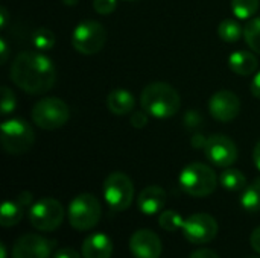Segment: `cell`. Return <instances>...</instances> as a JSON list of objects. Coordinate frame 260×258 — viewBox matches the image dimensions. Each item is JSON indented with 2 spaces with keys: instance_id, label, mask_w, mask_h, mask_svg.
<instances>
[{
  "instance_id": "21",
  "label": "cell",
  "mask_w": 260,
  "mask_h": 258,
  "mask_svg": "<svg viewBox=\"0 0 260 258\" xmlns=\"http://www.w3.org/2000/svg\"><path fill=\"white\" fill-rule=\"evenodd\" d=\"M219 182L229 192H241L247 187V178L238 169H225L219 176Z\"/></svg>"
},
{
  "instance_id": "34",
  "label": "cell",
  "mask_w": 260,
  "mask_h": 258,
  "mask_svg": "<svg viewBox=\"0 0 260 258\" xmlns=\"http://www.w3.org/2000/svg\"><path fill=\"white\" fill-rule=\"evenodd\" d=\"M251 93H253L254 97L260 99V71L253 78V81H251Z\"/></svg>"
},
{
  "instance_id": "7",
  "label": "cell",
  "mask_w": 260,
  "mask_h": 258,
  "mask_svg": "<svg viewBox=\"0 0 260 258\" xmlns=\"http://www.w3.org/2000/svg\"><path fill=\"white\" fill-rule=\"evenodd\" d=\"M104 198L113 211H125L133 204L134 184L128 175L113 172L104 182Z\"/></svg>"
},
{
  "instance_id": "39",
  "label": "cell",
  "mask_w": 260,
  "mask_h": 258,
  "mask_svg": "<svg viewBox=\"0 0 260 258\" xmlns=\"http://www.w3.org/2000/svg\"><path fill=\"white\" fill-rule=\"evenodd\" d=\"M0 255H2V258H6V248L3 243L0 245Z\"/></svg>"
},
{
  "instance_id": "8",
  "label": "cell",
  "mask_w": 260,
  "mask_h": 258,
  "mask_svg": "<svg viewBox=\"0 0 260 258\" xmlns=\"http://www.w3.org/2000/svg\"><path fill=\"white\" fill-rule=\"evenodd\" d=\"M107 40V30L94 20L81 21L72 32V44L82 55H94L102 50Z\"/></svg>"
},
{
  "instance_id": "23",
  "label": "cell",
  "mask_w": 260,
  "mask_h": 258,
  "mask_svg": "<svg viewBox=\"0 0 260 258\" xmlns=\"http://www.w3.org/2000/svg\"><path fill=\"white\" fill-rule=\"evenodd\" d=\"M244 38L251 50L260 53V17L250 20L244 27Z\"/></svg>"
},
{
  "instance_id": "30",
  "label": "cell",
  "mask_w": 260,
  "mask_h": 258,
  "mask_svg": "<svg viewBox=\"0 0 260 258\" xmlns=\"http://www.w3.org/2000/svg\"><path fill=\"white\" fill-rule=\"evenodd\" d=\"M23 208H27V207H32V193L30 192H21L17 199H15Z\"/></svg>"
},
{
  "instance_id": "38",
  "label": "cell",
  "mask_w": 260,
  "mask_h": 258,
  "mask_svg": "<svg viewBox=\"0 0 260 258\" xmlns=\"http://www.w3.org/2000/svg\"><path fill=\"white\" fill-rule=\"evenodd\" d=\"M253 161H254V166L260 170V141L256 144V148L253 151Z\"/></svg>"
},
{
  "instance_id": "14",
  "label": "cell",
  "mask_w": 260,
  "mask_h": 258,
  "mask_svg": "<svg viewBox=\"0 0 260 258\" xmlns=\"http://www.w3.org/2000/svg\"><path fill=\"white\" fill-rule=\"evenodd\" d=\"M129 251L136 258H160V237L151 230H139L129 239Z\"/></svg>"
},
{
  "instance_id": "15",
  "label": "cell",
  "mask_w": 260,
  "mask_h": 258,
  "mask_svg": "<svg viewBox=\"0 0 260 258\" xmlns=\"http://www.w3.org/2000/svg\"><path fill=\"white\" fill-rule=\"evenodd\" d=\"M165 204H166V192L160 186H149L143 189L137 198V207L146 216H154L160 213Z\"/></svg>"
},
{
  "instance_id": "16",
  "label": "cell",
  "mask_w": 260,
  "mask_h": 258,
  "mask_svg": "<svg viewBox=\"0 0 260 258\" xmlns=\"http://www.w3.org/2000/svg\"><path fill=\"white\" fill-rule=\"evenodd\" d=\"M82 258H111L113 242L104 233H96L88 236L81 246Z\"/></svg>"
},
{
  "instance_id": "18",
  "label": "cell",
  "mask_w": 260,
  "mask_h": 258,
  "mask_svg": "<svg viewBox=\"0 0 260 258\" xmlns=\"http://www.w3.org/2000/svg\"><path fill=\"white\" fill-rule=\"evenodd\" d=\"M257 58L254 53L248 50H236L229 56V65L230 68L241 76H248L253 75L257 68Z\"/></svg>"
},
{
  "instance_id": "2",
  "label": "cell",
  "mask_w": 260,
  "mask_h": 258,
  "mask_svg": "<svg viewBox=\"0 0 260 258\" xmlns=\"http://www.w3.org/2000/svg\"><path fill=\"white\" fill-rule=\"evenodd\" d=\"M142 109L155 119H169L180 111L181 99L178 91L166 82L148 84L140 94Z\"/></svg>"
},
{
  "instance_id": "28",
  "label": "cell",
  "mask_w": 260,
  "mask_h": 258,
  "mask_svg": "<svg viewBox=\"0 0 260 258\" xmlns=\"http://www.w3.org/2000/svg\"><path fill=\"white\" fill-rule=\"evenodd\" d=\"M117 6V0H93V9L101 15L111 14Z\"/></svg>"
},
{
  "instance_id": "9",
  "label": "cell",
  "mask_w": 260,
  "mask_h": 258,
  "mask_svg": "<svg viewBox=\"0 0 260 258\" xmlns=\"http://www.w3.org/2000/svg\"><path fill=\"white\" fill-rule=\"evenodd\" d=\"M64 219V208L59 201L53 198H43L32 204L29 210V222L38 231H55Z\"/></svg>"
},
{
  "instance_id": "36",
  "label": "cell",
  "mask_w": 260,
  "mask_h": 258,
  "mask_svg": "<svg viewBox=\"0 0 260 258\" xmlns=\"http://www.w3.org/2000/svg\"><path fill=\"white\" fill-rule=\"evenodd\" d=\"M206 141H207V138H204V137H201L200 134H197V135L192 138V146L197 148V149H200V148H204V146H206Z\"/></svg>"
},
{
  "instance_id": "33",
  "label": "cell",
  "mask_w": 260,
  "mask_h": 258,
  "mask_svg": "<svg viewBox=\"0 0 260 258\" xmlns=\"http://www.w3.org/2000/svg\"><path fill=\"white\" fill-rule=\"evenodd\" d=\"M250 243H251V248L260 254V227L256 228L253 233H251V237H250Z\"/></svg>"
},
{
  "instance_id": "22",
  "label": "cell",
  "mask_w": 260,
  "mask_h": 258,
  "mask_svg": "<svg viewBox=\"0 0 260 258\" xmlns=\"http://www.w3.org/2000/svg\"><path fill=\"white\" fill-rule=\"evenodd\" d=\"M218 35L225 43H236L244 35V29L241 27V24L238 21H235L232 18H227V20H224V21L219 23V26H218Z\"/></svg>"
},
{
  "instance_id": "37",
  "label": "cell",
  "mask_w": 260,
  "mask_h": 258,
  "mask_svg": "<svg viewBox=\"0 0 260 258\" xmlns=\"http://www.w3.org/2000/svg\"><path fill=\"white\" fill-rule=\"evenodd\" d=\"M8 18H9V12L5 6L0 8V27H6V23H8Z\"/></svg>"
},
{
  "instance_id": "10",
  "label": "cell",
  "mask_w": 260,
  "mask_h": 258,
  "mask_svg": "<svg viewBox=\"0 0 260 258\" xmlns=\"http://www.w3.org/2000/svg\"><path fill=\"white\" fill-rule=\"evenodd\" d=\"M181 231L187 242L193 245H206L216 237L218 224L210 214L197 213L184 219Z\"/></svg>"
},
{
  "instance_id": "13",
  "label": "cell",
  "mask_w": 260,
  "mask_h": 258,
  "mask_svg": "<svg viewBox=\"0 0 260 258\" xmlns=\"http://www.w3.org/2000/svg\"><path fill=\"white\" fill-rule=\"evenodd\" d=\"M209 111L215 120L227 123L238 117L241 111V100L235 93L229 90H221L210 97Z\"/></svg>"
},
{
  "instance_id": "27",
  "label": "cell",
  "mask_w": 260,
  "mask_h": 258,
  "mask_svg": "<svg viewBox=\"0 0 260 258\" xmlns=\"http://www.w3.org/2000/svg\"><path fill=\"white\" fill-rule=\"evenodd\" d=\"M0 108H2V114L3 116L11 114L15 109V94L6 85L2 87V102H0Z\"/></svg>"
},
{
  "instance_id": "26",
  "label": "cell",
  "mask_w": 260,
  "mask_h": 258,
  "mask_svg": "<svg viewBox=\"0 0 260 258\" xmlns=\"http://www.w3.org/2000/svg\"><path fill=\"white\" fill-rule=\"evenodd\" d=\"M158 224L160 227L165 230V231H169V233H175L178 230L183 228V224H184V219L180 216V213L174 211V210H166L160 214L158 217Z\"/></svg>"
},
{
  "instance_id": "25",
  "label": "cell",
  "mask_w": 260,
  "mask_h": 258,
  "mask_svg": "<svg viewBox=\"0 0 260 258\" xmlns=\"http://www.w3.org/2000/svg\"><path fill=\"white\" fill-rule=\"evenodd\" d=\"M55 33L47 27H40L32 33V43L41 52L50 50L55 46Z\"/></svg>"
},
{
  "instance_id": "4",
  "label": "cell",
  "mask_w": 260,
  "mask_h": 258,
  "mask_svg": "<svg viewBox=\"0 0 260 258\" xmlns=\"http://www.w3.org/2000/svg\"><path fill=\"white\" fill-rule=\"evenodd\" d=\"M0 141L8 154L20 155L27 152L35 143L32 126L23 119H9L0 126Z\"/></svg>"
},
{
  "instance_id": "12",
  "label": "cell",
  "mask_w": 260,
  "mask_h": 258,
  "mask_svg": "<svg viewBox=\"0 0 260 258\" xmlns=\"http://www.w3.org/2000/svg\"><path fill=\"white\" fill-rule=\"evenodd\" d=\"M55 243L38 236L24 234L12 246V258H50Z\"/></svg>"
},
{
  "instance_id": "19",
  "label": "cell",
  "mask_w": 260,
  "mask_h": 258,
  "mask_svg": "<svg viewBox=\"0 0 260 258\" xmlns=\"http://www.w3.org/2000/svg\"><path fill=\"white\" fill-rule=\"evenodd\" d=\"M241 205L248 213L260 211V178H256L250 186L242 190Z\"/></svg>"
},
{
  "instance_id": "32",
  "label": "cell",
  "mask_w": 260,
  "mask_h": 258,
  "mask_svg": "<svg viewBox=\"0 0 260 258\" xmlns=\"http://www.w3.org/2000/svg\"><path fill=\"white\" fill-rule=\"evenodd\" d=\"M55 258H81V255L72 248H62V249L56 251Z\"/></svg>"
},
{
  "instance_id": "41",
  "label": "cell",
  "mask_w": 260,
  "mask_h": 258,
  "mask_svg": "<svg viewBox=\"0 0 260 258\" xmlns=\"http://www.w3.org/2000/svg\"><path fill=\"white\" fill-rule=\"evenodd\" d=\"M128 2H133V0H128Z\"/></svg>"
},
{
  "instance_id": "24",
  "label": "cell",
  "mask_w": 260,
  "mask_h": 258,
  "mask_svg": "<svg viewBox=\"0 0 260 258\" xmlns=\"http://www.w3.org/2000/svg\"><path fill=\"white\" fill-rule=\"evenodd\" d=\"M259 9V0H232V11L241 20L251 18Z\"/></svg>"
},
{
  "instance_id": "29",
  "label": "cell",
  "mask_w": 260,
  "mask_h": 258,
  "mask_svg": "<svg viewBox=\"0 0 260 258\" xmlns=\"http://www.w3.org/2000/svg\"><path fill=\"white\" fill-rule=\"evenodd\" d=\"M131 125L134 128H139V129L145 128L148 125V113L143 111V109L142 111H134L131 114Z\"/></svg>"
},
{
  "instance_id": "17",
  "label": "cell",
  "mask_w": 260,
  "mask_h": 258,
  "mask_svg": "<svg viewBox=\"0 0 260 258\" xmlns=\"http://www.w3.org/2000/svg\"><path fill=\"white\" fill-rule=\"evenodd\" d=\"M136 106V99L133 93L125 88H116L107 96V108L116 116H125L133 113Z\"/></svg>"
},
{
  "instance_id": "31",
  "label": "cell",
  "mask_w": 260,
  "mask_h": 258,
  "mask_svg": "<svg viewBox=\"0 0 260 258\" xmlns=\"http://www.w3.org/2000/svg\"><path fill=\"white\" fill-rule=\"evenodd\" d=\"M189 258H219V255L212 249H198V251L192 252Z\"/></svg>"
},
{
  "instance_id": "3",
  "label": "cell",
  "mask_w": 260,
  "mask_h": 258,
  "mask_svg": "<svg viewBox=\"0 0 260 258\" xmlns=\"http://www.w3.org/2000/svg\"><path fill=\"white\" fill-rule=\"evenodd\" d=\"M181 189L195 198H206L216 190L218 176L212 167L203 163H192L180 173Z\"/></svg>"
},
{
  "instance_id": "6",
  "label": "cell",
  "mask_w": 260,
  "mask_h": 258,
  "mask_svg": "<svg viewBox=\"0 0 260 258\" xmlns=\"http://www.w3.org/2000/svg\"><path fill=\"white\" fill-rule=\"evenodd\" d=\"M70 109L67 103L58 97L40 99L32 108L34 123L46 131H53L64 126L69 122Z\"/></svg>"
},
{
  "instance_id": "5",
  "label": "cell",
  "mask_w": 260,
  "mask_h": 258,
  "mask_svg": "<svg viewBox=\"0 0 260 258\" xmlns=\"http://www.w3.org/2000/svg\"><path fill=\"white\" fill-rule=\"evenodd\" d=\"M102 208L96 196L81 193L72 199L69 205V222L76 231H88L101 220Z\"/></svg>"
},
{
  "instance_id": "40",
  "label": "cell",
  "mask_w": 260,
  "mask_h": 258,
  "mask_svg": "<svg viewBox=\"0 0 260 258\" xmlns=\"http://www.w3.org/2000/svg\"><path fill=\"white\" fill-rule=\"evenodd\" d=\"M67 6H75L78 3V0H62Z\"/></svg>"
},
{
  "instance_id": "35",
  "label": "cell",
  "mask_w": 260,
  "mask_h": 258,
  "mask_svg": "<svg viewBox=\"0 0 260 258\" xmlns=\"http://www.w3.org/2000/svg\"><path fill=\"white\" fill-rule=\"evenodd\" d=\"M6 59H8V44H6L5 38H2L0 40V61H2V64H5Z\"/></svg>"
},
{
  "instance_id": "1",
  "label": "cell",
  "mask_w": 260,
  "mask_h": 258,
  "mask_svg": "<svg viewBox=\"0 0 260 258\" xmlns=\"http://www.w3.org/2000/svg\"><path fill=\"white\" fill-rule=\"evenodd\" d=\"M11 79L29 94H43L53 88L56 70L50 58L40 52H21L11 64Z\"/></svg>"
},
{
  "instance_id": "11",
  "label": "cell",
  "mask_w": 260,
  "mask_h": 258,
  "mask_svg": "<svg viewBox=\"0 0 260 258\" xmlns=\"http://www.w3.org/2000/svg\"><path fill=\"white\" fill-rule=\"evenodd\" d=\"M207 160L218 167H230L238 160V148L232 138L222 134L210 135L204 146Z\"/></svg>"
},
{
  "instance_id": "20",
  "label": "cell",
  "mask_w": 260,
  "mask_h": 258,
  "mask_svg": "<svg viewBox=\"0 0 260 258\" xmlns=\"http://www.w3.org/2000/svg\"><path fill=\"white\" fill-rule=\"evenodd\" d=\"M24 208L17 201H5L0 210V224L5 228L17 225L23 217Z\"/></svg>"
}]
</instances>
